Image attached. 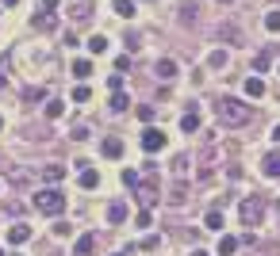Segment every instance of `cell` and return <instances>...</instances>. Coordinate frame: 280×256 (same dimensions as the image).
I'll list each match as a JSON object with an SVG mask.
<instances>
[{
  "label": "cell",
  "mask_w": 280,
  "mask_h": 256,
  "mask_svg": "<svg viewBox=\"0 0 280 256\" xmlns=\"http://www.w3.org/2000/svg\"><path fill=\"white\" fill-rule=\"evenodd\" d=\"M73 73H77V77H88V73H92V61H88V58H77V61H73Z\"/></svg>",
  "instance_id": "obj_23"
},
{
  "label": "cell",
  "mask_w": 280,
  "mask_h": 256,
  "mask_svg": "<svg viewBox=\"0 0 280 256\" xmlns=\"http://www.w3.org/2000/svg\"><path fill=\"white\" fill-rule=\"evenodd\" d=\"M35 210L46 214V218H61V214H65V195H61L58 188H43V191H35Z\"/></svg>",
  "instance_id": "obj_2"
},
{
  "label": "cell",
  "mask_w": 280,
  "mask_h": 256,
  "mask_svg": "<svg viewBox=\"0 0 280 256\" xmlns=\"http://www.w3.org/2000/svg\"><path fill=\"white\" fill-rule=\"evenodd\" d=\"M112 12H115V16H123V19H131L134 16V4H131V0H112Z\"/></svg>",
  "instance_id": "obj_15"
},
{
  "label": "cell",
  "mask_w": 280,
  "mask_h": 256,
  "mask_svg": "<svg viewBox=\"0 0 280 256\" xmlns=\"http://www.w3.org/2000/svg\"><path fill=\"white\" fill-rule=\"evenodd\" d=\"M4 4H8V8H16V4H19V0H4Z\"/></svg>",
  "instance_id": "obj_34"
},
{
  "label": "cell",
  "mask_w": 280,
  "mask_h": 256,
  "mask_svg": "<svg viewBox=\"0 0 280 256\" xmlns=\"http://www.w3.org/2000/svg\"><path fill=\"white\" fill-rule=\"evenodd\" d=\"M27 237H31V226H23V222H19V226H12V230H8V241H12V245H23Z\"/></svg>",
  "instance_id": "obj_13"
},
{
  "label": "cell",
  "mask_w": 280,
  "mask_h": 256,
  "mask_svg": "<svg viewBox=\"0 0 280 256\" xmlns=\"http://www.w3.org/2000/svg\"><path fill=\"white\" fill-rule=\"evenodd\" d=\"M0 130H4V119H0Z\"/></svg>",
  "instance_id": "obj_38"
},
{
  "label": "cell",
  "mask_w": 280,
  "mask_h": 256,
  "mask_svg": "<svg viewBox=\"0 0 280 256\" xmlns=\"http://www.w3.org/2000/svg\"><path fill=\"white\" fill-rule=\"evenodd\" d=\"M61 111H65V103H58V100H50V103H46V119H58Z\"/></svg>",
  "instance_id": "obj_27"
},
{
  "label": "cell",
  "mask_w": 280,
  "mask_h": 256,
  "mask_svg": "<svg viewBox=\"0 0 280 256\" xmlns=\"http://www.w3.org/2000/svg\"><path fill=\"white\" fill-rule=\"evenodd\" d=\"M123 184H131V188H138V172H131V168H127V172H123Z\"/></svg>",
  "instance_id": "obj_31"
},
{
  "label": "cell",
  "mask_w": 280,
  "mask_h": 256,
  "mask_svg": "<svg viewBox=\"0 0 280 256\" xmlns=\"http://www.w3.org/2000/svg\"><path fill=\"white\" fill-rule=\"evenodd\" d=\"M43 176L50 180V184H58V180H65V168H61V164H46V168H43Z\"/></svg>",
  "instance_id": "obj_18"
},
{
  "label": "cell",
  "mask_w": 280,
  "mask_h": 256,
  "mask_svg": "<svg viewBox=\"0 0 280 256\" xmlns=\"http://www.w3.org/2000/svg\"><path fill=\"white\" fill-rule=\"evenodd\" d=\"M181 130H184V134H196V130H200V115H196V111H188V115L181 119Z\"/></svg>",
  "instance_id": "obj_16"
},
{
  "label": "cell",
  "mask_w": 280,
  "mask_h": 256,
  "mask_svg": "<svg viewBox=\"0 0 280 256\" xmlns=\"http://www.w3.org/2000/svg\"><path fill=\"white\" fill-rule=\"evenodd\" d=\"M219 4H230V0H219Z\"/></svg>",
  "instance_id": "obj_37"
},
{
  "label": "cell",
  "mask_w": 280,
  "mask_h": 256,
  "mask_svg": "<svg viewBox=\"0 0 280 256\" xmlns=\"http://www.w3.org/2000/svg\"><path fill=\"white\" fill-rule=\"evenodd\" d=\"M154 73H158L161 80H173V77H177V61H173V58H161L158 65H154Z\"/></svg>",
  "instance_id": "obj_10"
},
{
  "label": "cell",
  "mask_w": 280,
  "mask_h": 256,
  "mask_svg": "<svg viewBox=\"0 0 280 256\" xmlns=\"http://www.w3.org/2000/svg\"><path fill=\"white\" fill-rule=\"evenodd\" d=\"M0 256H4V248H0Z\"/></svg>",
  "instance_id": "obj_41"
},
{
  "label": "cell",
  "mask_w": 280,
  "mask_h": 256,
  "mask_svg": "<svg viewBox=\"0 0 280 256\" xmlns=\"http://www.w3.org/2000/svg\"><path fill=\"white\" fill-rule=\"evenodd\" d=\"M138 142H142V149H146V153H161V149H165V130H158V126H146Z\"/></svg>",
  "instance_id": "obj_4"
},
{
  "label": "cell",
  "mask_w": 280,
  "mask_h": 256,
  "mask_svg": "<svg viewBox=\"0 0 280 256\" xmlns=\"http://www.w3.org/2000/svg\"><path fill=\"white\" fill-rule=\"evenodd\" d=\"M234 248H238L234 237H219V256H234Z\"/></svg>",
  "instance_id": "obj_22"
},
{
  "label": "cell",
  "mask_w": 280,
  "mask_h": 256,
  "mask_svg": "<svg viewBox=\"0 0 280 256\" xmlns=\"http://www.w3.org/2000/svg\"><path fill=\"white\" fill-rule=\"evenodd\" d=\"M100 153H104L108 161H119L123 157V142L119 138H104V142H100Z\"/></svg>",
  "instance_id": "obj_8"
},
{
  "label": "cell",
  "mask_w": 280,
  "mask_h": 256,
  "mask_svg": "<svg viewBox=\"0 0 280 256\" xmlns=\"http://www.w3.org/2000/svg\"><path fill=\"white\" fill-rule=\"evenodd\" d=\"M246 96H250V100H261V96H265V80L250 77V80H246Z\"/></svg>",
  "instance_id": "obj_12"
},
{
  "label": "cell",
  "mask_w": 280,
  "mask_h": 256,
  "mask_svg": "<svg viewBox=\"0 0 280 256\" xmlns=\"http://www.w3.org/2000/svg\"><path fill=\"white\" fill-rule=\"evenodd\" d=\"M88 100H92V88H88V84H77V88H73V103H88Z\"/></svg>",
  "instance_id": "obj_21"
},
{
  "label": "cell",
  "mask_w": 280,
  "mask_h": 256,
  "mask_svg": "<svg viewBox=\"0 0 280 256\" xmlns=\"http://www.w3.org/2000/svg\"><path fill=\"white\" fill-rule=\"evenodd\" d=\"M192 256H207V252H200V248H196V252H192Z\"/></svg>",
  "instance_id": "obj_35"
},
{
  "label": "cell",
  "mask_w": 280,
  "mask_h": 256,
  "mask_svg": "<svg viewBox=\"0 0 280 256\" xmlns=\"http://www.w3.org/2000/svg\"><path fill=\"white\" fill-rule=\"evenodd\" d=\"M54 233H58V237H69L73 226H69V222H58V226H54Z\"/></svg>",
  "instance_id": "obj_29"
},
{
  "label": "cell",
  "mask_w": 280,
  "mask_h": 256,
  "mask_svg": "<svg viewBox=\"0 0 280 256\" xmlns=\"http://www.w3.org/2000/svg\"><path fill=\"white\" fill-rule=\"evenodd\" d=\"M238 214H242V226H254V222H261V214H265V203H261L257 195H250V199H242Z\"/></svg>",
  "instance_id": "obj_3"
},
{
  "label": "cell",
  "mask_w": 280,
  "mask_h": 256,
  "mask_svg": "<svg viewBox=\"0 0 280 256\" xmlns=\"http://www.w3.org/2000/svg\"><path fill=\"white\" fill-rule=\"evenodd\" d=\"M250 119H254V107H250L246 100H230L227 96V100L219 103V122L223 126H246Z\"/></svg>",
  "instance_id": "obj_1"
},
{
  "label": "cell",
  "mask_w": 280,
  "mask_h": 256,
  "mask_svg": "<svg viewBox=\"0 0 280 256\" xmlns=\"http://www.w3.org/2000/svg\"><path fill=\"white\" fill-rule=\"evenodd\" d=\"M58 4H61V0H43V4H39V12H54Z\"/></svg>",
  "instance_id": "obj_32"
},
{
  "label": "cell",
  "mask_w": 280,
  "mask_h": 256,
  "mask_svg": "<svg viewBox=\"0 0 280 256\" xmlns=\"http://www.w3.org/2000/svg\"><path fill=\"white\" fill-rule=\"evenodd\" d=\"M108 222H112V226L127 222V203H123V199H112V203H108Z\"/></svg>",
  "instance_id": "obj_7"
},
{
  "label": "cell",
  "mask_w": 280,
  "mask_h": 256,
  "mask_svg": "<svg viewBox=\"0 0 280 256\" xmlns=\"http://www.w3.org/2000/svg\"><path fill=\"white\" fill-rule=\"evenodd\" d=\"M81 168H85V172H81V188H85V191L100 188V172H96V168H88V164H81Z\"/></svg>",
  "instance_id": "obj_11"
},
{
  "label": "cell",
  "mask_w": 280,
  "mask_h": 256,
  "mask_svg": "<svg viewBox=\"0 0 280 256\" xmlns=\"http://www.w3.org/2000/svg\"><path fill=\"white\" fill-rule=\"evenodd\" d=\"M154 119H158V111H154V107H138V122H146V126H154Z\"/></svg>",
  "instance_id": "obj_26"
},
{
  "label": "cell",
  "mask_w": 280,
  "mask_h": 256,
  "mask_svg": "<svg viewBox=\"0 0 280 256\" xmlns=\"http://www.w3.org/2000/svg\"><path fill=\"white\" fill-rule=\"evenodd\" d=\"M108 88H112V92H123V73L119 77H108Z\"/></svg>",
  "instance_id": "obj_30"
},
{
  "label": "cell",
  "mask_w": 280,
  "mask_h": 256,
  "mask_svg": "<svg viewBox=\"0 0 280 256\" xmlns=\"http://www.w3.org/2000/svg\"><path fill=\"white\" fill-rule=\"evenodd\" d=\"M261 172H265V176H272V180L280 176V149H272V153H265V161H261Z\"/></svg>",
  "instance_id": "obj_9"
},
{
  "label": "cell",
  "mask_w": 280,
  "mask_h": 256,
  "mask_svg": "<svg viewBox=\"0 0 280 256\" xmlns=\"http://www.w3.org/2000/svg\"><path fill=\"white\" fill-rule=\"evenodd\" d=\"M207 65L211 69H223V65H227V50H211L207 54Z\"/></svg>",
  "instance_id": "obj_20"
},
{
  "label": "cell",
  "mask_w": 280,
  "mask_h": 256,
  "mask_svg": "<svg viewBox=\"0 0 280 256\" xmlns=\"http://www.w3.org/2000/svg\"><path fill=\"white\" fill-rule=\"evenodd\" d=\"M35 27H39V31H54V27H58L54 12H39V16H35Z\"/></svg>",
  "instance_id": "obj_14"
},
{
  "label": "cell",
  "mask_w": 280,
  "mask_h": 256,
  "mask_svg": "<svg viewBox=\"0 0 280 256\" xmlns=\"http://www.w3.org/2000/svg\"><path fill=\"white\" fill-rule=\"evenodd\" d=\"M203 226H207V230H223V214H219V210H211L207 218H203Z\"/></svg>",
  "instance_id": "obj_24"
},
{
  "label": "cell",
  "mask_w": 280,
  "mask_h": 256,
  "mask_svg": "<svg viewBox=\"0 0 280 256\" xmlns=\"http://www.w3.org/2000/svg\"><path fill=\"white\" fill-rule=\"evenodd\" d=\"M12 256H23V252H12Z\"/></svg>",
  "instance_id": "obj_39"
},
{
  "label": "cell",
  "mask_w": 280,
  "mask_h": 256,
  "mask_svg": "<svg viewBox=\"0 0 280 256\" xmlns=\"http://www.w3.org/2000/svg\"><path fill=\"white\" fill-rule=\"evenodd\" d=\"M108 50V34H92L88 38V54H104Z\"/></svg>",
  "instance_id": "obj_17"
},
{
  "label": "cell",
  "mask_w": 280,
  "mask_h": 256,
  "mask_svg": "<svg viewBox=\"0 0 280 256\" xmlns=\"http://www.w3.org/2000/svg\"><path fill=\"white\" fill-rule=\"evenodd\" d=\"M112 256H123V252H112Z\"/></svg>",
  "instance_id": "obj_40"
},
{
  "label": "cell",
  "mask_w": 280,
  "mask_h": 256,
  "mask_svg": "<svg viewBox=\"0 0 280 256\" xmlns=\"http://www.w3.org/2000/svg\"><path fill=\"white\" fill-rule=\"evenodd\" d=\"M96 233H81V237H77V245H73V256H92V252H96Z\"/></svg>",
  "instance_id": "obj_6"
},
{
  "label": "cell",
  "mask_w": 280,
  "mask_h": 256,
  "mask_svg": "<svg viewBox=\"0 0 280 256\" xmlns=\"http://www.w3.org/2000/svg\"><path fill=\"white\" fill-rule=\"evenodd\" d=\"M0 88H4V73H0Z\"/></svg>",
  "instance_id": "obj_36"
},
{
  "label": "cell",
  "mask_w": 280,
  "mask_h": 256,
  "mask_svg": "<svg viewBox=\"0 0 280 256\" xmlns=\"http://www.w3.org/2000/svg\"><path fill=\"white\" fill-rule=\"evenodd\" d=\"M265 31H272V34H280V8H272L269 16H265Z\"/></svg>",
  "instance_id": "obj_19"
},
{
  "label": "cell",
  "mask_w": 280,
  "mask_h": 256,
  "mask_svg": "<svg viewBox=\"0 0 280 256\" xmlns=\"http://www.w3.org/2000/svg\"><path fill=\"white\" fill-rule=\"evenodd\" d=\"M272 142H276V145H280V126H272Z\"/></svg>",
  "instance_id": "obj_33"
},
{
  "label": "cell",
  "mask_w": 280,
  "mask_h": 256,
  "mask_svg": "<svg viewBox=\"0 0 280 256\" xmlns=\"http://www.w3.org/2000/svg\"><path fill=\"white\" fill-rule=\"evenodd\" d=\"M127 107H131V100H127L123 92H115L112 96V111H127Z\"/></svg>",
  "instance_id": "obj_25"
},
{
  "label": "cell",
  "mask_w": 280,
  "mask_h": 256,
  "mask_svg": "<svg viewBox=\"0 0 280 256\" xmlns=\"http://www.w3.org/2000/svg\"><path fill=\"white\" fill-rule=\"evenodd\" d=\"M69 19H73V23L92 19V0H69Z\"/></svg>",
  "instance_id": "obj_5"
},
{
  "label": "cell",
  "mask_w": 280,
  "mask_h": 256,
  "mask_svg": "<svg viewBox=\"0 0 280 256\" xmlns=\"http://www.w3.org/2000/svg\"><path fill=\"white\" fill-rule=\"evenodd\" d=\"M254 65H257V73H265V69H269V65H272V58H269V50H261V54H257V61H254Z\"/></svg>",
  "instance_id": "obj_28"
}]
</instances>
